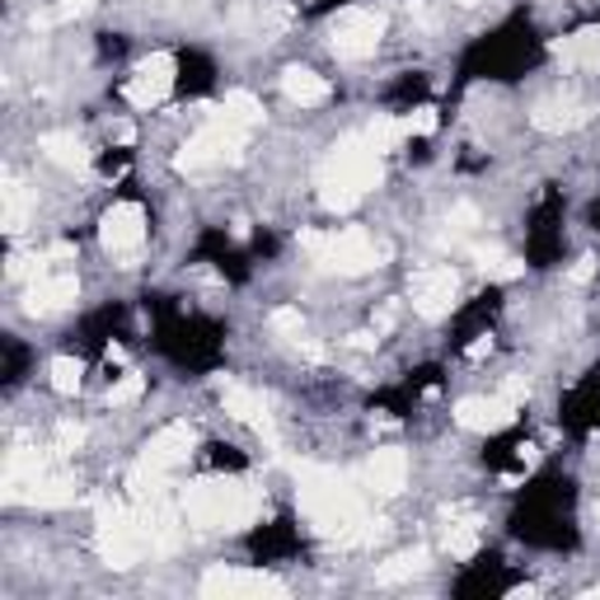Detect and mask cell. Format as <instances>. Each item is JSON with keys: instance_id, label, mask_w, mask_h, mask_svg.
<instances>
[{"instance_id": "19", "label": "cell", "mask_w": 600, "mask_h": 600, "mask_svg": "<svg viewBox=\"0 0 600 600\" xmlns=\"http://www.w3.org/2000/svg\"><path fill=\"white\" fill-rule=\"evenodd\" d=\"M282 94L291 103H300V109H319V103L329 99V80L314 76L310 67H287L282 71Z\"/></svg>"}, {"instance_id": "34", "label": "cell", "mask_w": 600, "mask_h": 600, "mask_svg": "<svg viewBox=\"0 0 600 600\" xmlns=\"http://www.w3.org/2000/svg\"><path fill=\"white\" fill-rule=\"evenodd\" d=\"M394 319H399V306H380V314H376V333H390V329H394Z\"/></svg>"}, {"instance_id": "35", "label": "cell", "mask_w": 600, "mask_h": 600, "mask_svg": "<svg viewBox=\"0 0 600 600\" xmlns=\"http://www.w3.org/2000/svg\"><path fill=\"white\" fill-rule=\"evenodd\" d=\"M80 441H84V432H80L76 422H67V427H61V450H76Z\"/></svg>"}, {"instance_id": "23", "label": "cell", "mask_w": 600, "mask_h": 600, "mask_svg": "<svg viewBox=\"0 0 600 600\" xmlns=\"http://www.w3.org/2000/svg\"><path fill=\"white\" fill-rule=\"evenodd\" d=\"M221 113H226L230 122H240V127H259V122H263V103L253 99L249 90H230V94L221 99Z\"/></svg>"}, {"instance_id": "24", "label": "cell", "mask_w": 600, "mask_h": 600, "mask_svg": "<svg viewBox=\"0 0 600 600\" xmlns=\"http://www.w3.org/2000/svg\"><path fill=\"white\" fill-rule=\"evenodd\" d=\"M361 137H367L376 150H380V156H390V150L403 141V137H409V132H403V118H390V113H376L371 118V127H367V132H361Z\"/></svg>"}, {"instance_id": "29", "label": "cell", "mask_w": 600, "mask_h": 600, "mask_svg": "<svg viewBox=\"0 0 600 600\" xmlns=\"http://www.w3.org/2000/svg\"><path fill=\"white\" fill-rule=\"evenodd\" d=\"M146 394V380L141 376H122L118 384H109V403L113 409H122V403H137Z\"/></svg>"}, {"instance_id": "12", "label": "cell", "mask_w": 600, "mask_h": 600, "mask_svg": "<svg viewBox=\"0 0 600 600\" xmlns=\"http://www.w3.org/2000/svg\"><path fill=\"white\" fill-rule=\"evenodd\" d=\"M456 422L464 432H502V427L517 422V403L507 394H488V399H460L456 403Z\"/></svg>"}, {"instance_id": "36", "label": "cell", "mask_w": 600, "mask_h": 600, "mask_svg": "<svg viewBox=\"0 0 600 600\" xmlns=\"http://www.w3.org/2000/svg\"><path fill=\"white\" fill-rule=\"evenodd\" d=\"M113 141H118V146H132V141H137V132H132L127 122H118V127H113Z\"/></svg>"}, {"instance_id": "6", "label": "cell", "mask_w": 600, "mask_h": 600, "mask_svg": "<svg viewBox=\"0 0 600 600\" xmlns=\"http://www.w3.org/2000/svg\"><path fill=\"white\" fill-rule=\"evenodd\" d=\"M94 544H99V559L109 568H132L141 563L146 553H156L150 544V530L141 511H127L122 502H99V530H94Z\"/></svg>"}, {"instance_id": "18", "label": "cell", "mask_w": 600, "mask_h": 600, "mask_svg": "<svg viewBox=\"0 0 600 600\" xmlns=\"http://www.w3.org/2000/svg\"><path fill=\"white\" fill-rule=\"evenodd\" d=\"M591 118V103H582V99H572V94H553V99H544L540 109H534V127L540 132H572V127H582Z\"/></svg>"}, {"instance_id": "25", "label": "cell", "mask_w": 600, "mask_h": 600, "mask_svg": "<svg viewBox=\"0 0 600 600\" xmlns=\"http://www.w3.org/2000/svg\"><path fill=\"white\" fill-rule=\"evenodd\" d=\"M446 549H450V559H474L479 553V526L474 521H450L446 526Z\"/></svg>"}, {"instance_id": "17", "label": "cell", "mask_w": 600, "mask_h": 600, "mask_svg": "<svg viewBox=\"0 0 600 600\" xmlns=\"http://www.w3.org/2000/svg\"><path fill=\"white\" fill-rule=\"evenodd\" d=\"M553 57H559L568 71H600V24H587V29L559 38L553 42Z\"/></svg>"}, {"instance_id": "33", "label": "cell", "mask_w": 600, "mask_h": 600, "mask_svg": "<svg viewBox=\"0 0 600 600\" xmlns=\"http://www.w3.org/2000/svg\"><path fill=\"white\" fill-rule=\"evenodd\" d=\"M591 272H596V259H577V268L568 272V282L582 287V282H591Z\"/></svg>"}, {"instance_id": "27", "label": "cell", "mask_w": 600, "mask_h": 600, "mask_svg": "<svg viewBox=\"0 0 600 600\" xmlns=\"http://www.w3.org/2000/svg\"><path fill=\"white\" fill-rule=\"evenodd\" d=\"M48 376H52V390L57 394H80V384H84V367H80L76 357H52Z\"/></svg>"}, {"instance_id": "7", "label": "cell", "mask_w": 600, "mask_h": 600, "mask_svg": "<svg viewBox=\"0 0 600 600\" xmlns=\"http://www.w3.org/2000/svg\"><path fill=\"white\" fill-rule=\"evenodd\" d=\"M384 10L376 6H348L333 24H329V48L338 61H361V57H371L380 48V38H384Z\"/></svg>"}, {"instance_id": "20", "label": "cell", "mask_w": 600, "mask_h": 600, "mask_svg": "<svg viewBox=\"0 0 600 600\" xmlns=\"http://www.w3.org/2000/svg\"><path fill=\"white\" fill-rule=\"evenodd\" d=\"M38 150L52 164H61V169H84V164H90V150H84V141L76 132H48L38 141Z\"/></svg>"}, {"instance_id": "28", "label": "cell", "mask_w": 600, "mask_h": 600, "mask_svg": "<svg viewBox=\"0 0 600 600\" xmlns=\"http://www.w3.org/2000/svg\"><path fill=\"white\" fill-rule=\"evenodd\" d=\"M437 127H441V113L432 109V103H422V109H413L409 118H403V132L409 137H432Z\"/></svg>"}, {"instance_id": "11", "label": "cell", "mask_w": 600, "mask_h": 600, "mask_svg": "<svg viewBox=\"0 0 600 600\" xmlns=\"http://www.w3.org/2000/svg\"><path fill=\"white\" fill-rule=\"evenodd\" d=\"M202 596L211 600H240V596H287V587L277 582L268 572H240V568H207L202 582H198Z\"/></svg>"}, {"instance_id": "14", "label": "cell", "mask_w": 600, "mask_h": 600, "mask_svg": "<svg viewBox=\"0 0 600 600\" xmlns=\"http://www.w3.org/2000/svg\"><path fill=\"white\" fill-rule=\"evenodd\" d=\"M221 403H226V413H230V418L249 422L253 432H259V437H268V441L277 446V427H272V413H268V399H263L259 390H249V384L230 380L226 390H221Z\"/></svg>"}, {"instance_id": "4", "label": "cell", "mask_w": 600, "mask_h": 600, "mask_svg": "<svg viewBox=\"0 0 600 600\" xmlns=\"http://www.w3.org/2000/svg\"><path fill=\"white\" fill-rule=\"evenodd\" d=\"M300 249L310 253V259L324 268V272H342V277H361L380 268L384 259H390V249L376 244L367 230H300Z\"/></svg>"}, {"instance_id": "32", "label": "cell", "mask_w": 600, "mask_h": 600, "mask_svg": "<svg viewBox=\"0 0 600 600\" xmlns=\"http://www.w3.org/2000/svg\"><path fill=\"white\" fill-rule=\"evenodd\" d=\"M94 6H99V0H61L57 14H61V19H71V14H84V10H94Z\"/></svg>"}, {"instance_id": "22", "label": "cell", "mask_w": 600, "mask_h": 600, "mask_svg": "<svg viewBox=\"0 0 600 600\" xmlns=\"http://www.w3.org/2000/svg\"><path fill=\"white\" fill-rule=\"evenodd\" d=\"M418 572H427V549L394 553L390 563H380V568H376V582H380V587H399V582H413Z\"/></svg>"}, {"instance_id": "13", "label": "cell", "mask_w": 600, "mask_h": 600, "mask_svg": "<svg viewBox=\"0 0 600 600\" xmlns=\"http://www.w3.org/2000/svg\"><path fill=\"white\" fill-rule=\"evenodd\" d=\"M76 296H80L76 272H38L24 291V310L29 314H57V310H67Z\"/></svg>"}, {"instance_id": "30", "label": "cell", "mask_w": 600, "mask_h": 600, "mask_svg": "<svg viewBox=\"0 0 600 600\" xmlns=\"http://www.w3.org/2000/svg\"><path fill=\"white\" fill-rule=\"evenodd\" d=\"M272 329L287 333V338H306V319H300V310L282 306V310H272Z\"/></svg>"}, {"instance_id": "2", "label": "cell", "mask_w": 600, "mask_h": 600, "mask_svg": "<svg viewBox=\"0 0 600 600\" xmlns=\"http://www.w3.org/2000/svg\"><path fill=\"white\" fill-rule=\"evenodd\" d=\"M380 179H384L380 150L367 137H342L314 169L319 202H324L329 211H338V217H348L371 188H380Z\"/></svg>"}, {"instance_id": "8", "label": "cell", "mask_w": 600, "mask_h": 600, "mask_svg": "<svg viewBox=\"0 0 600 600\" xmlns=\"http://www.w3.org/2000/svg\"><path fill=\"white\" fill-rule=\"evenodd\" d=\"M174 71H179V61L169 52H150L146 61H137V71L127 76L122 99L132 103V109H156V103L174 94Z\"/></svg>"}, {"instance_id": "1", "label": "cell", "mask_w": 600, "mask_h": 600, "mask_svg": "<svg viewBox=\"0 0 600 600\" xmlns=\"http://www.w3.org/2000/svg\"><path fill=\"white\" fill-rule=\"evenodd\" d=\"M296 502L306 511V521L338 544H371L380 534V521L367 517L361 492L352 488L348 474H338V469L296 464Z\"/></svg>"}, {"instance_id": "16", "label": "cell", "mask_w": 600, "mask_h": 600, "mask_svg": "<svg viewBox=\"0 0 600 600\" xmlns=\"http://www.w3.org/2000/svg\"><path fill=\"white\" fill-rule=\"evenodd\" d=\"M361 483H367L371 492H380V498H394V492H403V483H409V456L394 446L376 450V456L367 460V469H361Z\"/></svg>"}, {"instance_id": "10", "label": "cell", "mask_w": 600, "mask_h": 600, "mask_svg": "<svg viewBox=\"0 0 600 600\" xmlns=\"http://www.w3.org/2000/svg\"><path fill=\"white\" fill-rule=\"evenodd\" d=\"M99 240H103V249H109L113 259H132V253L146 244V211H141V202H113L109 211H103Z\"/></svg>"}, {"instance_id": "21", "label": "cell", "mask_w": 600, "mask_h": 600, "mask_svg": "<svg viewBox=\"0 0 600 600\" xmlns=\"http://www.w3.org/2000/svg\"><path fill=\"white\" fill-rule=\"evenodd\" d=\"M469 253H474V263L492 277V282H517V277L526 272V263H521V259H511V253L498 249V244H474Z\"/></svg>"}, {"instance_id": "26", "label": "cell", "mask_w": 600, "mask_h": 600, "mask_svg": "<svg viewBox=\"0 0 600 600\" xmlns=\"http://www.w3.org/2000/svg\"><path fill=\"white\" fill-rule=\"evenodd\" d=\"M29 226V192L19 179H6V234H19Z\"/></svg>"}, {"instance_id": "31", "label": "cell", "mask_w": 600, "mask_h": 600, "mask_svg": "<svg viewBox=\"0 0 600 600\" xmlns=\"http://www.w3.org/2000/svg\"><path fill=\"white\" fill-rule=\"evenodd\" d=\"M502 394H507V399H511V403H517V409H521V403L530 399V380H526V376H507Z\"/></svg>"}, {"instance_id": "3", "label": "cell", "mask_w": 600, "mask_h": 600, "mask_svg": "<svg viewBox=\"0 0 600 600\" xmlns=\"http://www.w3.org/2000/svg\"><path fill=\"white\" fill-rule=\"evenodd\" d=\"M263 492L244 479H202L183 488V521L192 530H244L259 521Z\"/></svg>"}, {"instance_id": "9", "label": "cell", "mask_w": 600, "mask_h": 600, "mask_svg": "<svg viewBox=\"0 0 600 600\" xmlns=\"http://www.w3.org/2000/svg\"><path fill=\"white\" fill-rule=\"evenodd\" d=\"M409 296H413V310L422 319H446L450 306L460 296V277L450 263H432V268H418L413 282H409Z\"/></svg>"}, {"instance_id": "15", "label": "cell", "mask_w": 600, "mask_h": 600, "mask_svg": "<svg viewBox=\"0 0 600 600\" xmlns=\"http://www.w3.org/2000/svg\"><path fill=\"white\" fill-rule=\"evenodd\" d=\"M192 441H198V437H192V427H188V422H169V427H160V432L146 441L141 464H150V469H160V474H169V469H179V464L188 460Z\"/></svg>"}, {"instance_id": "5", "label": "cell", "mask_w": 600, "mask_h": 600, "mask_svg": "<svg viewBox=\"0 0 600 600\" xmlns=\"http://www.w3.org/2000/svg\"><path fill=\"white\" fill-rule=\"evenodd\" d=\"M244 132H249V127L230 122L221 113V103H217V109H207V122L188 137V146L174 156V169H179V174H202V169L234 164L244 156Z\"/></svg>"}, {"instance_id": "37", "label": "cell", "mask_w": 600, "mask_h": 600, "mask_svg": "<svg viewBox=\"0 0 600 600\" xmlns=\"http://www.w3.org/2000/svg\"><path fill=\"white\" fill-rule=\"evenodd\" d=\"M596 517H600V507H596Z\"/></svg>"}]
</instances>
